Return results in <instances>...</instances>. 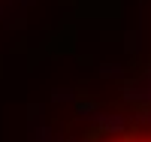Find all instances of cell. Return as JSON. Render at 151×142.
Here are the masks:
<instances>
[{
  "mask_svg": "<svg viewBox=\"0 0 151 142\" xmlns=\"http://www.w3.org/2000/svg\"><path fill=\"white\" fill-rule=\"evenodd\" d=\"M76 142H151V112L100 115L82 127Z\"/></svg>",
  "mask_w": 151,
  "mask_h": 142,
  "instance_id": "6da1fadb",
  "label": "cell"
}]
</instances>
